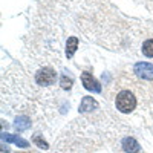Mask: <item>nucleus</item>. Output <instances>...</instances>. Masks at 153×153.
Masks as SVG:
<instances>
[{
    "instance_id": "6",
    "label": "nucleus",
    "mask_w": 153,
    "mask_h": 153,
    "mask_svg": "<svg viewBox=\"0 0 153 153\" xmlns=\"http://www.w3.org/2000/svg\"><path fill=\"white\" fill-rule=\"evenodd\" d=\"M121 149H123L124 153H138L139 150H141L138 141L133 139L132 136H127V138L123 139V141H121Z\"/></svg>"
},
{
    "instance_id": "4",
    "label": "nucleus",
    "mask_w": 153,
    "mask_h": 153,
    "mask_svg": "<svg viewBox=\"0 0 153 153\" xmlns=\"http://www.w3.org/2000/svg\"><path fill=\"white\" fill-rule=\"evenodd\" d=\"M81 83H83L86 91H91V92H95V94H100L101 92V84L92 76V74L83 72L81 74Z\"/></svg>"
},
{
    "instance_id": "7",
    "label": "nucleus",
    "mask_w": 153,
    "mask_h": 153,
    "mask_svg": "<svg viewBox=\"0 0 153 153\" xmlns=\"http://www.w3.org/2000/svg\"><path fill=\"white\" fill-rule=\"evenodd\" d=\"M2 139L6 143H12V144H16L17 147H22V149H26L29 147V143L26 141V139H23L17 135H9V133H3L2 135Z\"/></svg>"
},
{
    "instance_id": "12",
    "label": "nucleus",
    "mask_w": 153,
    "mask_h": 153,
    "mask_svg": "<svg viewBox=\"0 0 153 153\" xmlns=\"http://www.w3.org/2000/svg\"><path fill=\"white\" fill-rule=\"evenodd\" d=\"M60 86H61V89H65V91L71 89L72 87V78H71V76H68V75H61Z\"/></svg>"
},
{
    "instance_id": "5",
    "label": "nucleus",
    "mask_w": 153,
    "mask_h": 153,
    "mask_svg": "<svg viewBox=\"0 0 153 153\" xmlns=\"http://www.w3.org/2000/svg\"><path fill=\"white\" fill-rule=\"evenodd\" d=\"M100 107L98 101L92 97H83L81 103H80V113H87V112H94Z\"/></svg>"
},
{
    "instance_id": "11",
    "label": "nucleus",
    "mask_w": 153,
    "mask_h": 153,
    "mask_svg": "<svg viewBox=\"0 0 153 153\" xmlns=\"http://www.w3.org/2000/svg\"><path fill=\"white\" fill-rule=\"evenodd\" d=\"M32 143L38 147V149H43V150H46V149H49V146H48V143L45 141V139L40 136V135H34L32 136Z\"/></svg>"
},
{
    "instance_id": "3",
    "label": "nucleus",
    "mask_w": 153,
    "mask_h": 153,
    "mask_svg": "<svg viewBox=\"0 0 153 153\" xmlns=\"http://www.w3.org/2000/svg\"><path fill=\"white\" fill-rule=\"evenodd\" d=\"M133 74L139 80L144 81H153V65L147 61H138L133 66Z\"/></svg>"
},
{
    "instance_id": "2",
    "label": "nucleus",
    "mask_w": 153,
    "mask_h": 153,
    "mask_svg": "<svg viewBox=\"0 0 153 153\" xmlns=\"http://www.w3.org/2000/svg\"><path fill=\"white\" fill-rule=\"evenodd\" d=\"M34 80L38 87H51L57 81V71L52 66H43L35 71Z\"/></svg>"
},
{
    "instance_id": "10",
    "label": "nucleus",
    "mask_w": 153,
    "mask_h": 153,
    "mask_svg": "<svg viewBox=\"0 0 153 153\" xmlns=\"http://www.w3.org/2000/svg\"><path fill=\"white\" fill-rule=\"evenodd\" d=\"M141 54L147 58H153V38H147L141 45Z\"/></svg>"
},
{
    "instance_id": "1",
    "label": "nucleus",
    "mask_w": 153,
    "mask_h": 153,
    "mask_svg": "<svg viewBox=\"0 0 153 153\" xmlns=\"http://www.w3.org/2000/svg\"><path fill=\"white\" fill-rule=\"evenodd\" d=\"M138 106V97L132 89H121L115 95V107L121 113H132Z\"/></svg>"
},
{
    "instance_id": "8",
    "label": "nucleus",
    "mask_w": 153,
    "mask_h": 153,
    "mask_svg": "<svg viewBox=\"0 0 153 153\" xmlns=\"http://www.w3.org/2000/svg\"><path fill=\"white\" fill-rule=\"evenodd\" d=\"M31 127V118L26 117V115H20V117L16 118L14 121V129L17 132H25Z\"/></svg>"
},
{
    "instance_id": "9",
    "label": "nucleus",
    "mask_w": 153,
    "mask_h": 153,
    "mask_svg": "<svg viewBox=\"0 0 153 153\" xmlns=\"http://www.w3.org/2000/svg\"><path fill=\"white\" fill-rule=\"evenodd\" d=\"M76 48H78V38L74 37V35L69 37L68 38V43H66V57L68 58H72L74 57Z\"/></svg>"
}]
</instances>
